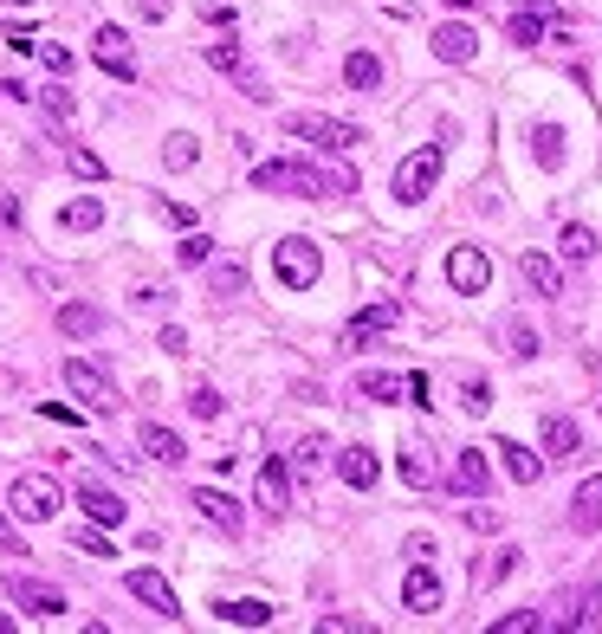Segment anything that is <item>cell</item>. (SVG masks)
I'll use <instances>...</instances> for the list:
<instances>
[{
	"label": "cell",
	"instance_id": "24",
	"mask_svg": "<svg viewBox=\"0 0 602 634\" xmlns=\"http://www.w3.org/2000/svg\"><path fill=\"white\" fill-rule=\"evenodd\" d=\"M531 156H538V169H564V156H570V149H564V130H557V123H538V130H531Z\"/></svg>",
	"mask_w": 602,
	"mask_h": 634
},
{
	"label": "cell",
	"instance_id": "33",
	"mask_svg": "<svg viewBox=\"0 0 602 634\" xmlns=\"http://www.w3.org/2000/svg\"><path fill=\"white\" fill-rule=\"evenodd\" d=\"M208 65H214V72H227V78H240V72H246L240 39H214V46H208Z\"/></svg>",
	"mask_w": 602,
	"mask_h": 634
},
{
	"label": "cell",
	"instance_id": "46",
	"mask_svg": "<svg viewBox=\"0 0 602 634\" xmlns=\"http://www.w3.org/2000/svg\"><path fill=\"white\" fill-rule=\"evenodd\" d=\"M467 525L473 531H499V512H492V505H467Z\"/></svg>",
	"mask_w": 602,
	"mask_h": 634
},
{
	"label": "cell",
	"instance_id": "2",
	"mask_svg": "<svg viewBox=\"0 0 602 634\" xmlns=\"http://www.w3.org/2000/svg\"><path fill=\"white\" fill-rule=\"evenodd\" d=\"M441 169H447V149H441V143H421V149H408V156L395 162V175H389V195L415 208V201H428V195H434Z\"/></svg>",
	"mask_w": 602,
	"mask_h": 634
},
{
	"label": "cell",
	"instance_id": "8",
	"mask_svg": "<svg viewBox=\"0 0 602 634\" xmlns=\"http://www.w3.org/2000/svg\"><path fill=\"white\" fill-rule=\"evenodd\" d=\"M123 589H130L136 602H149V609H156L162 622H175V615H182V602H175L169 576H156V570H130V576H123Z\"/></svg>",
	"mask_w": 602,
	"mask_h": 634
},
{
	"label": "cell",
	"instance_id": "29",
	"mask_svg": "<svg viewBox=\"0 0 602 634\" xmlns=\"http://www.w3.org/2000/svg\"><path fill=\"white\" fill-rule=\"evenodd\" d=\"M208 292L214 298H240L246 292V266H240V259H221V266L208 272Z\"/></svg>",
	"mask_w": 602,
	"mask_h": 634
},
{
	"label": "cell",
	"instance_id": "21",
	"mask_svg": "<svg viewBox=\"0 0 602 634\" xmlns=\"http://www.w3.org/2000/svg\"><path fill=\"white\" fill-rule=\"evenodd\" d=\"M434 52H441V59H454V65H467L473 52H480V33H473V26H441V33H434Z\"/></svg>",
	"mask_w": 602,
	"mask_h": 634
},
{
	"label": "cell",
	"instance_id": "25",
	"mask_svg": "<svg viewBox=\"0 0 602 634\" xmlns=\"http://www.w3.org/2000/svg\"><path fill=\"white\" fill-rule=\"evenodd\" d=\"M570 525H577V531H596V525H602V473H596V479H583V486H577V505H570Z\"/></svg>",
	"mask_w": 602,
	"mask_h": 634
},
{
	"label": "cell",
	"instance_id": "11",
	"mask_svg": "<svg viewBox=\"0 0 602 634\" xmlns=\"http://www.w3.org/2000/svg\"><path fill=\"white\" fill-rule=\"evenodd\" d=\"M395 317H402V305H395V298H382V305H369V311H357L344 324V350H363L369 337H376V330H389Z\"/></svg>",
	"mask_w": 602,
	"mask_h": 634
},
{
	"label": "cell",
	"instance_id": "50",
	"mask_svg": "<svg viewBox=\"0 0 602 634\" xmlns=\"http://www.w3.org/2000/svg\"><path fill=\"white\" fill-rule=\"evenodd\" d=\"M162 350H169V356H182V350H188V337H182L175 324H162Z\"/></svg>",
	"mask_w": 602,
	"mask_h": 634
},
{
	"label": "cell",
	"instance_id": "26",
	"mask_svg": "<svg viewBox=\"0 0 602 634\" xmlns=\"http://www.w3.org/2000/svg\"><path fill=\"white\" fill-rule=\"evenodd\" d=\"M499 460H505V473H512L518 486H531V479L544 473V460H538L531 447H518V440H499Z\"/></svg>",
	"mask_w": 602,
	"mask_h": 634
},
{
	"label": "cell",
	"instance_id": "1",
	"mask_svg": "<svg viewBox=\"0 0 602 634\" xmlns=\"http://www.w3.org/2000/svg\"><path fill=\"white\" fill-rule=\"evenodd\" d=\"M253 188L266 195H298V201H331V195H357V169H311V162H259Z\"/></svg>",
	"mask_w": 602,
	"mask_h": 634
},
{
	"label": "cell",
	"instance_id": "51",
	"mask_svg": "<svg viewBox=\"0 0 602 634\" xmlns=\"http://www.w3.org/2000/svg\"><path fill=\"white\" fill-rule=\"evenodd\" d=\"M136 13H143V20H162V13H169V0H136Z\"/></svg>",
	"mask_w": 602,
	"mask_h": 634
},
{
	"label": "cell",
	"instance_id": "43",
	"mask_svg": "<svg viewBox=\"0 0 602 634\" xmlns=\"http://www.w3.org/2000/svg\"><path fill=\"white\" fill-rule=\"evenodd\" d=\"M33 52H39V59H46V65H52V72H59V78L72 72V52H65V46H52V39H39Z\"/></svg>",
	"mask_w": 602,
	"mask_h": 634
},
{
	"label": "cell",
	"instance_id": "47",
	"mask_svg": "<svg viewBox=\"0 0 602 634\" xmlns=\"http://www.w3.org/2000/svg\"><path fill=\"white\" fill-rule=\"evenodd\" d=\"M72 544H78V550H85V557H111V544H104V537H98V531H78V537H72Z\"/></svg>",
	"mask_w": 602,
	"mask_h": 634
},
{
	"label": "cell",
	"instance_id": "27",
	"mask_svg": "<svg viewBox=\"0 0 602 634\" xmlns=\"http://www.w3.org/2000/svg\"><path fill=\"white\" fill-rule=\"evenodd\" d=\"M344 85L350 91H376L382 85V59H376V52H350V59H344Z\"/></svg>",
	"mask_w": 602,
	"mask_h": 634
},
{
	"label": "cell",
	"instance_id": "17",
	"mask_svg": "<svg viewBox=\"0 0 602 634\" xmlns=\"http://www.w3.org/2000/svg\"><path fill=\"white\" fill-rule=\"evenodd\" d=\"M518 272H525V285H531L538 298H557V292H564V272H557V259H544V253H525V259H518Z\"/></svg>",
	"mask_w": 602,
	"mask_h": 634
},
{
	"label": "cell",
	"instance_id": "16",
	"mask_svg": "<svg viewBox=\"0 0 602 634\" xmlns=\"http://www.w3.org/2000/svg\"><path fill=\"white\" fill-rule=\"evenodd\" d=\"M143 453L149 460H162V466H182L188 460V447H182V434H175V427H162V421H143Z\"/></svg>",
	"mask_w": 602,
	"mask_h": 634
},
{
	"label": "cell",
	"instance_id": "42",
	"mask_svg": "<svg viewBox=\"0 0 602 634\" xmlns=\"http://www.w3.org/2000/svg\"><path fill=\"white\" fill-rule=\"evenodd\" d=\"M65 162H72V175H85V182H98V175H104V156H91V149H72Z\"/></svg>",
	"mask_w": 602,
	"mask_h": 634
},
{
	"label": "cell",
	"instance_id": "4",
	"mask_svg": "<svg viewBox=\"0 0 602 634\" xmlns=\"http://www.w3.org/2000/svg\"><path fill=\"white\" fill-rule=\"evenodd\" d=\"M65 389H72L91 415H117V408H123V395L111 389V376H104L98 363H85V356H72V363H65Z\"/></svg>",
	"mask_w": 602,
	"mask_h": 634
},
{
	"label": "cell",
	"instance_id": "9",
	"mask_svg": "<svg viewBox=\"0 0 602 634\" xmlns=\"http://www.w3.org/2000/svg\"><path fill=\"white\" fill-rule=\"evenodd\" d=\"M91 52H98V65H104L111 78H123V85L136 78V52H130V39H123V26H98Z\"/></svg>",
	"mask_w": 602,
	"mask_h": 634
},
{
	"label": "cell",
	"instance_id": "30",
	"mask_svg": "<svg viewBox=\"0 0 602 634\" xmlns=\"http://www.w3.org/2000/svg\"><path fill=\"white\" fill-rule=\"evenodd\" d=\"M98 324H104L98 305H59V330H65V337H91Z\"/></svg>",
	"mask_w": 602,
	"mask_h": 634
},
{
	"label": "cell",
	"instance_id": "32",
	"mask_svg": "<svg viewBox=\"0 0 602 634\" xmlns=\"http://www.w3.org/2000/svg\"><path fill=\"white\" fill-rule=\"evenodd\" d=\"M357 389L369 395V402H395V395H402L408 382H395L389 369H363V376H357Z\"/></svg>",
	"mask_w": 602,
	"mask_h": 634
},
{
	"label": "cell",
	"instance_id": "3",
	"mask_svg": "<svg viewBox=\"0 0 602 634\" xmlns=\"http://www.w3.org/2000/svg\"><path fill=\"white\" fill-rule=\"evenodd\" d=\"M285 136H298V143H318V149H331V156H344L350 143H363L357 123L318 117V110H285Z\"/></svg>",
	"mask_w": 602,
	"mask_h": 634
},
{
	"label": "cell",
	"instance_id": "10",
	"mask_svg": "<svg viewBox=\"0 0 602 634\" xmlns=\"http://www.w3.org/2000/svg\"><path fill=\"white\" fill-rule=\"evenodd\" d=\"M447 486H454V492H467V499H480V492L492 486L486 453H480V447H460V453H454V473H447Z\"/></svg>",
	"mask_w": 602,
	"mask_h": 634
},
{
	"label": "cell",
	"instance_id": "28",
	"mask_svg": "<svg viewBox=\"0 0 602 634\" xmlns=\"http://www.w3.org/2000/svg\"><path fill=\"white\" fill-rule=\"evenodd\" d=\"M98 220H104V201H65V208H59V227L65 233H91V227H98Z\"/></svg>",
	"mask_w": 602,
	"mask_h": 634
},
{
	"label": "cell",
	"instance_id": "37",
	"mask_svg": "<svg viewBox=\"0 0 602 634\" xmlns=\"http://www.w3.org/2000/svg\"><path fill=\"white\" fill-rule=\"evenodd\" d=\"M402 479H408V486H434V466H428V453H421V447H402Z\"/></svg>",
	"mask_w": 602,
	"mask_h": 634
},
{
	"label": "cell",
	"instance_id": "20",
	"mask_svg": "<svg viewBox=\"0 0 602 634\" xmlns=\"http://www.w3.org/2000/svg\"><path fill=\"white\" fill-rule=\"evenodd\" d=\"M544 20H557L551 0H525V13L505 26V33H512V46H538V39H544Z\"/></svg>",
	"mask_w": 602,
	"mask_h": 634
},
{
	"label": "cell",
	"instance_id": "31",
	"mask_svg": "<svg viewBox=\"0 0 602 634\" xmlns=\"http://www.w3.org/2000/svg\"><path fill=\"white\" fill-rule=\"evenodd\" d=\"M538 628H551V615H544V609H512V615L492 622V634H538Z\"/></svg>",
	"mask_w": 602,
	"mask_h": 634
},
{
	"label": "cell",
	"instance_id": "23",
	"mask_svg": "<svg viewBox=\"0 0 602 634\" xmlns=\"http://www.w3.org/2000/svg\"><path fill=\"white\" fill-rule=\"evenodd\" d=\"M337 473H344V486L369 492V486H376V473H382V466H376V453H369V447H344V460H337Z\"/></svg>",
	"mask_w": 602,
	"mask_h": 634
},
{
	"label": "cell",
	"instance_id": "13",
	"mask_svg": "<svg viewBox=\"0 0 602 634\" xmlns=\"http://www.w3.org/2000/svg\"><path fill=\"white\" fill-rule=\"evenodd\" d=\"M13 602H20V609H33V615H65V596L52 583H39V576H13Z\"/></svg>",
	"mask_w": 602,
	"mask_h": 634
},
{
	"label": "cell",
	"instance_id": "39",
	"mask_svg": "<svg viewBox=\"0 0 602 634\" xmlns=\"http://www.w3.org/2000/svg\"><path fill=\"white\" fill-rule=\"evenodd\" d=\"M324 453H331V447H324L318 434H305V440H298V473H318V466H324Z\"/></svg>",
	"mask_w": 602,
	"mask_h": 634
},
{
	"label": "cell",
	"instance_id": "34",
	"mask_svg": "<svg viewBox=\"0 0 602 634\" xmlns=\"http://www.w3.org/2000/svg\"><path fill=\"white\" fill-rule=\"evenodd\" d=\"M557 246H564V259H577V266H583V259H596V233L590 227H564V233H557Z\"/></svg>",
	"mask_w": 602,
	"mask_h": 634
},
{
	"label": "cell",
	"instance_id": "7",
	"mask_svg": "<svg viewBox=\"0 0 602 634\" xmlns=\"http://www.w3.org/2000/svg\"><path fill=\"white\" fill-rule=\"evenodd\" d=\"M447 285H454L460 298H480L492 285V259L480 246H454V253H447Z\"/></svg>",
	"mask_w": 602,
	"mask_h": 634
},
{
	"label": "cell",
	"instance_id": "53",
	"mask_svg": "<svg viewBox=\"0 0 602 634\" xmlns=\"http://www.w3.org/2000/svg\"><path fill=\"white\" fill-rule=\"evenodd\" d=\"M0 7H33V0H0Z\"/></svg>",
	"mask_w": 602,
	"mask_h": 634
},
{
	"label": "cell",
	"instance_id": "5",
	"mask_svg": "<svg viewBox=\"0 0 602 634\" xmlns=\"http://www.w3.org/2000/svg\"><path fill=\"white\" fill-rule=\"evenodd\" d=\"M272 272H279V285H292V292H311L318 285V272H324V259H318V246L311 240H279L272 246Z\"/></svg>",
	"mask_w": 602,
	"mask_h": 634
},
{
	"label": "cell",
	"instance_id": "15",
	"mask_svg": "<svg viewBox=\"0 0 602 634\" xmlns=\"http://www.w3.org/2000/svg\"><path fill=\"white\" fill-rule=\"evenodd\" d=\"M259 505H266V512H285V505H292V466H285L279 453L259 466Z\"/></svg>",
	"mask_w": 602,
	"mask_h": 634
},
{
	"label": "cell",
	"instance_id": "49",
	"mask_svg": "<svg viewBox=\"0 0 602 634\" xmlns=\"http://www.w3.org/2000/svg\"><path fill=\"white\" fill-rule=\"evenodd\" d=\"M0 550H13V557H26V544H20V531L7 525V512H0Z\"/></svg>",
	"mask_w": 602,
	"mask_h": 634
},
{
	"label": "cell",
	"instance_id": "40",
	"mask_svg": "<svg viewBox=\"0 0 602 634\" xmlns=\"http://www.w3.org/2000/svg\"><path fill=\"white\" fill-rule=\"evenodd\" d=\"M512 356H518V363L538 356V330H531V324H512Z\"/></svg>",
	"mask_w": 602,
	"mask_h": 634
},
{
	"label": "cell",
	"instance_id": "45",
	"mask_svg": "<svg viewBox=\"0 0 602 634\" xmlns=\"http://www.w3.org/2000/svg\"><path fill=\"white\" fill-rule=\"evenodd\" d=\"M162 220H169V227H195V208H182V201H162Z\"/></svg>",
	"mask_w": 602,
	"mask_h": 634
},
{
	"label": "cell",
	"instance_id": "35",
	"mask_svg": "<svg viewBox=\"0 0 602 634\" xmlns=\"http://www.w3.org/2000/svg\"><path fill=\"white\" fill-rule=\"evenodd\" d=\"M208 253H214L208 233H182V246H175V266H208Z\"/></svg>",
	"mask_w": 602,
	"mask_h": 634
},
{
	"label": "cell",
	"instance_id": "18",
	"mask_svg": "<svg viewBox=\"0 0 602 634\" xmlns=\"http://www.w3.org/2000/svg\"><path fill=\"white\" fill-rule=\"evenodd\" d=\"M78 505H85L91 525H123V499H117V492H104V486H91V479L78 486Z\"/></svg>",
	"mask_w": 602,
	"mask_h": 634
},
{
	"label": "cell",
	"instance_id": "36",
	"mask_svg": "<svg viewBox=\"0 0 602 634\" xmlns=\"http://www.w3.org/2000/svg\"><path fill=\"white\" fill-rule=\"evenodd\" d=\"M39 104H46V117H59V123L78 117V98H72L65 85H46V91H39Z\"/></svg>",
	"mask_w": 602,
	"mask_h": 634
},
{
	"label": "cell",
	"instance_id": "12",
	"mask_svg": "<svg viewBox=\"0 0 602 634\" xmlns=\"http://www.w3.org/2000/svg\"><path fill=\"white\" fill-rule=\"evenodd\" d=\"M402 602L415 615H434L441 609V576L428 570V557H415V570H408V583H402Z\"/></svg>",
	"mask_w": 602,
	"mask_h": 634
},
{
	"label": "cell",
	"instance_id": "41",
	"mask_svg": "<svg viewBox=\"0 0 602 634\" xmlns=\"http://www.w3.org/2000/svg\"><path fill=\"white\" fill-rule=\"evenodd\" d=\"M512 570H518V550H499V557H492L486 570H480V583H505Z\"/></svg>",
	"mask_w": 602,
	"mask_h": 634
},
{
	"label": "cell",
	"instance_id": "44",
	"mask_svg": "<svg viewBox=\"0 0 602 634\" xmlns=\"http://www.w3.org/2000/svg\"><path fill=\"white\" fill-rule=\"evenodd\" d=\"M188 408H195V421H214V415H221V395H214V389H195V395H188Z\"/></svg>",
	"mask_w": 602,
	"mask_h": 634
},
{
	"label": "cell",
	"instance_id": "14",
	"mask_svg": "<svg viewBox=\"0 0 602 634\" xmlns=\"http://www.w3.org/2000/svg\"><path fill=\"white\" fill-rule=\"evenodd\" d=\"M188 505H195V512H201V518H208V525H214V531H227V537H240V505H234V499H227V492H214V486H201V492H195V499H188Z\"/></svg>",
	"mask_w": 602,
	"mask_h": 634
},
{
	"label": "cell",
	"instance_id": "22",
	"mask_svg": "<svg viewBox=\"0 0 602 634\" xmlns=\"http://www.w3.org/2000/svg\"><path fill=\"white\" fill-rule=\"evenodd\" d=\"M538 434H544V453H551V460H570V453H577V440H583L570 415H544Z\"/></svg>",
	"mask_w": 602,
	"mask_h": 634
},
{
	"label": "cell",
	"instance_id": "48",
	"mask_svg": "<svg viewBox=\"0 0 602 634\" xmlns=\"http://www.w3.org/2000/svg\"><path fill=\"white\" fill-rule=\"evenodd\" d=\"M492 408V395H486V382H467V415H486Z\"/></svg>",
	"mask_w": 602,
	"mask_h": 634
},
{
	"label": "cell",
	"instance_id": "38",
	"mask_svg": "<svg viewBox=\"0 0 602 634\" xmlns=\"http://www.w3.org/2000/svg\"><path fill=\"white\" fill-rule=\"evenodd\" d=\"M195 136H169V143H162V162H169V169H195Z\"/></svg>",
	"mask_w": 602,
	"mask_h": 634
},
{
	"label": "cell",
	"instance_id": "19",
	"mask_svg": "<svg viewBox=\"0 0 602 634\" xmlns=\"http://www.w3.org/2000/svg\"><path fill=\"white\" fill-rule=\"evenodd\" d=\"M214 615H221L227 628H266V622H272V602L240 596V602H214Z\"/></svg>",
	"mask_w": 602,
	"mask_h": 634
},
{
	"label": "cell",
	"instance_id": "52",
	"mask_svg": "<svg viewBox=\"0 0 602 634\" xmlns=\"http://www.w3.org/2000/svg\"><path fill=\"white\" fill-rule=\"evenodd\" d=\"M0 220H7V227H20V201H13V195H0Z\"/></svg>",
	"mask_w": 602,
	"mask_h": 634
},
{
	"label": "cell",
	"instance_id": "6",
	"mask_svg": "<svg viewBox=\"0 0 602 634\" xmlns=\"http://www.w3.org/2000/svg\"><path fill=\"white\" fill-rule=\"evenodd\" d=\"M13 512H20L26 525H46V518L59 512V479H46V473H20V479H13Z\"/></svg>",
	"mask_w": 602,
	"mask_h": 634
}]
</instances>
